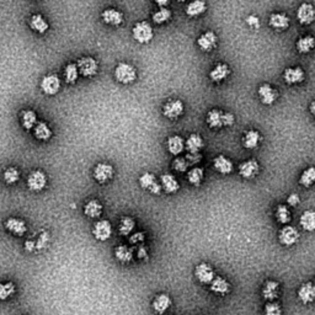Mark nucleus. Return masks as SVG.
<instances>
[{
	"mask_svg": "<svg viewBox=\"0 0 315 315\" xmlns=\"http://www.w3.org/2000/svg\"><path fill=\"white\" fill-rule=\"evenodd\" d=\"M5 228L9 233L16 235V236H23L27 232L26 223L19 218H9L5 222Z\"/></svg>",
	"mask_w": 315,
	"mask_h": 315,
	"instance_id": "20",
	"label": "nucleus"
},
{
	"mask_svg": "<svg viewBox=\"0 0 315 315\" xmlns=\"http://www.w3.org/2000/svg\"><path fill=\"white\" fill-rule=\"evenodd\" d=\"M217 36H215L214 32H212V31H207V32H205L203 35H201L200 37H198L197 40V45L198 47L201 48L202 51H205V52H210V51H213L215 48V46H217Z\"/></svg>",
	"mask_w": 315,
	"mask_h": 315,
	"instance_id": "19",
	"label": "nucleus"
},
{
	"mask_svg": "<svg viewBox=\"0 0 315 315\" xmlns=\"http://www.w3.org/2000/svg\"><path fill=\"white\" fill-rule=\"evenodd\" d=\"M134 227V219H132L131 217H125L121 219L120 225H118V232H120V234L123 235V236H128V235H131V233L133 232Z\"/></svg>",
	"mask_w": 315,
	"mask_h": 315,
	"instance_id": "41",
	"label": "nucleus"
},
{
	"mask_svg": "<svg viewBox=\"0 0 315 315\" xmlns=\"http://www.w3.org/2000/svg\"><path fill=\"white\" fill-rule=\"evenodd\" d=\"M3 179L8 185H14V184H16L20 180V171L16 168L5 169L3 173Z\"/></svg>",
	"mask_w": 315,
	"mask_h": 315,
	"instance_id": "44",
	"label": "nucleus"
},
{
	"mask_svg": "<svg viewBox=\"0 0 315 315\" xmlns=\"http://www.w3.org/2000/svg\"><path fill=\"white\" fill-rule=\"evenodd\" d=\"M314 285H315V283H314Z\"/></svg>",
	"mask_w": 315,
	"mask_h": 315,
	"instance_id": "57",
	"label": "nucleus"
},
{
	"mask_svg": "<svg viewBox=\"0 0 315 315\" xmlns=\"http://www.w3.org/2000/svg\"><path fill=\"white\" fill-rule=\"evenodd\" d=\"M132 35L138 43H149L153 40L154 32H153V28L149 23L140 21V23H137L134 25L132 30Z\"/></svg>",
	"mask_w": 315,
	"mask_h": 315,
	"instance_id": "3",
	"label": "nucleus"
},
{
	"mask_svg": "<svg viewBox=\"0 0 315 315\" xmlns=\"http://www.w3.org/2000/svg\"><path fill=\"white\" fill-rule=\"evenodd\" d=\"M166 144H168L169 153L175 155V157L180 155L184 152V149H185V140L180 135H171V137H169Z\"/></svg>",
	"mask_w": 315,
	"mask_h": 315,
	"instance_id": "31",
	"label": "nucleus"
},
{
	"mask_svg": "<svg viewBox=\"0 0 315 315\" xmlns=\"http://www.w3.org/2000/svg\"><path fill=\"white\" fill-rule=\"evenodd\" d=\"M116 80L121 84H131L137 79V72L133 65L128 63H120L115 69Z\"/></svg>",
	"mask_w": 315,
	"mask_h": 315,
	"instance_id": "2",
	"label": "nucleus"
},
{
	"mask_svg": "<svg viewBox=\"0 0 315 315\" xmlns=\"http://www.w3.org/2000/svg\"><path fill=\"white\" fill-rule=\"evenodd\" d=\"M161 181V188L165 191L166 193H176L179 190H180V184L179 181L174 178L170 174H164L160 178Z\"/></svg>",
	"mask_w": 315,
	"mask_h": 315,
	"instance_id": "28",
	"label": "nucleus"
},
{
	"mask_svg": "<svg viewBox=\"0 0 315 315\" xmlns=\"http://www.w3.org/2000/svg\"><path fill=\"white\" fill-rule=\"evenodd\" d=\"M276 219L280 224H287L290 220V212L287 206L280 205L276 210Z\"/></svg>",
	"mask_w": 315,
	"mask_h": 315,
	"instance_id": "46",
	"label": "nucleus"
},
{
	"mask_svg": "<svg viewBox=\"0 0 315 315\" xmlns=\"http://www.w3.org/2000/svg\"><path fill=\"white\" fill-rule=\"evenodd\" d=\"M299 224L305 232L315 230V210H305L299 219Z\"/></svg>",
	"mask_w": 315,
	"mask_h": 315,
	"instance_id": "33",
	"label": "nucleus"
},
{
	"mask_svg": "<svg viewBox=\"0 0 315 315\" xmlns=\"http://www.w3.org/2000/svg\"><path fill=\"white\" fill-rule=\"evenodd\" d=\"M28 25L35 32L40 33V35H43L50 30V24L46 21V19L41 14H35V15L31 16Z\"/></svg>",
	"mask_w": 315,
	"mask_h": 315,
	"instance_id": "23",
	"label": "nucleus"
},
{
	"mask_svg": "<svg viewBox=\"0 0 315 315\" xmlns=\"http://www.w3.org/2000/svg\"><path fill=\"white\" fill-rule=\"evenodd\" d=\"M158 5H159V6H161V8H164V6H165V5H168V1H158Z\"/></svg>",
	"mask_w": 315,
	"mask_h": 315,
	"instance_id": "56",
	"label": "nucleus"
},
{
	"mask_svg": "<svg viewBox=\"0 0 315 315\" xmlns=\"http://www.w3.org/2000/svg\"><path fill=\"white\" fill-rule=\"evenodd\" d=\"M171 304H173L171 298L169 297L168 294H165V293H161V294H158L157 297L154 298V300H153L152 303V307L153 310H154L157 314L163 315L164 313L171 307Z\"/></svg>",
	"mask_w": 315,
	"mask_h": 315,
	"instance_id": "18",
	"label": "nucleus"
},
{
	"mask_svg": "<svg viewBox=\"0 0 315 315\" xmlns=\"http://www.w3.org/2000/svg\"><path fill=\"white\" fill-rule=\"evenodd\" d=\"M16 292V287L13 282L0 283V300H8Z\"/></svg>",
	"mask_w": 315,
	"mask_h": 315,
	"instance_id": "42",
	"label": "nucleus"
},
{
	"mask_svg": "<svg viewBox=\"0 0 315 315\" xmlns=\"http://www.w3.org/2000/svg\"><path fill=\"white\" fill-rule=\"evenodd\" d=\"M170 19H171V11L169 10L168 8H160L157 13L153 14V21H154L155 24H158V25L168 23Z\"/></svg>",
	"mask_w": 315,
	"mask_h": 315,
	"instance_id": "45",
	"label": "nucleus"
},
{
	"mask_svg": "<svg viewBox=\"0 0 315 315\" xmlns=\"http://www.w3.org/2000/svg\"><path fill=\"white\" fill-rule=\"evenodd\" d=\"M298 299L303 304H312L315 302V285L313 282H305L298 289Z\"/></svg>",
	"mask_w": 315,
	"mask_h": 315,
	"instance_id": "14",
	"label": "nucleus"
},
{
	"mask_svg": "<svg viewBox=\"0 0 315 315\" xmlns=\"http://www.w3.org/2000/svg\"><path fill=\"white\" fill-rule=\"evenodd\" d=\"M262 298L267 302H276L280 297V283L277 281H266L261 290Z\"/></svg>",
	"mask_w": 315,
	"mask_h": 315,
	"instance_id": "15",
	"label": "nucleus"
},
{
	"mask_svg": "<svg viewBox=\"0 0 315 315\" xmlns=\"http://www.w3.org/2000/svg\"><path fill=\"white\" fill-rule=\"evenodd\" d=\"M137 256H138V258H139V259H147V258H148L147 248H145V246H139V248H138Z\"/></svg>",
	"mask_w": 315,
	"mask_h": 315,
	"instance_id": "53",
	"label": "nucleus"
},
{
	"mask_svg": "<svg viewBox=\"0 0 315 315\" xmlns=\"http://www.w3.org/2000/svg\"><path fill=\"white\" fill-rule=\"evenodd\" d=\"M259 98H260L261 103L263 105H272L276 100H277V91L273 89V86H271L270 84H262L260 85L258 90Z\"/></svg>",
	"mask_w": 315,
	"mask_h": 315,
	"instance_id": "17",
	"label": "nucleus"
},
{
	"mask_svg": "<svg viewBox=\"0 0 315 315\" xmlns=\"http://www.w3.org/2000/svg\"><path fill=\"white\" fill-rule=\"evenodd\" d=\"M309 111H310V113H312V115L314 116V118H315V101H313V103L310 104Z\"/></svg>",
	"mask_w": 315,
	"mask_h": 315,
	"instance_id": "55",
	"label": "nucleus"
},
{
	"mask_svg": "<svg viewBox=\"0 0 315 315\" xmlns=\"http://www.w3.org/2000/svg\"><path fill=\"white\" fill-rule=\"evenodd\" d=\"M246 24L253 28H259V26H260V20H259L258 16L250 15L246 18Z\"/></svg>",
	"mask_w": 315,
	"mask_h": 315,
	"instance_id": "50",
	"label": "nucleus"
},
{
	"mask_svg": "<svg viewBox=\"0 0 315 315\" xmlns=\"http://www.w3.org/2000/svg\"><path fill=\"white\" fill-rule=\"evenodd\" d=\"M210 287V290H212L214 294H218V295H227L228 293H230V289H232L230 283L228 282L225 278L217 277V276H215L214 280L212 281Z\"/></svg>",
	"mask_w": 315,
	"mask_h": 315,
	"instance_id": "24",
	"label": "nucleus"
},
{
	"mask_svg": "<svg viewBox=\"0 0 315 315\" xmlns=\"http://www.w3.org/2000/svg\"><path fill=\"white\" fill-rule=\"evenodd\" d=\"M93 234L95 236L96 240L99 241H106L111 238L112 235V225L108 220L101 219L95 223L93 229Z\"/></svg>",
	"mask_w": 315,
	"mask_h": 315,
	"instance_id": "8",
	"label": "nucleus"
},
{
	"mask_svg": "<svg viewBox=\"0 0 315 315\" xmlns=\"http://www.w3.org/2000/svg\"><path fill=\"white\" fill-rule=\"evenodd\" d=\"M21 125L26 131H30L35 128L37 125V115L33 110H25L21 112Z\"/></svg>",
	"mask_w": 315,
	"mask_h": 315,
	"instance_id": "35",
	"label": "nucleus"
},
{
	"mask_svg": "<svg viewBox=\"0 0 315 315\" xmlns=\"http://www.w3.org/2000/svg\"><path fill=\"white\" fill-rule=\"evenodd\" d=\"M203 176H205V171H203V169L193 168L188 171L187 180L191 185L200 186L201 183H202V180H203Z\"/></svg>",
	"mask_w": 315,
	"mask_h": 315,
	"instance_id": "43",
	"label": "nucleus"
},
{
	"mask_svg": "<svg viewBox=\"0 0 315 315\" xmlns=\"http://www.w3.org/2000/svg\"><path fill=\"white\" fill-rule=\"evenodd\" d=\"M207 9V5H206L205 1H201V0H197V1H192L187 5L186 8V14L190 18H196V16L203 14Z\"/></svg>",
	"mask_w": 315,
	"mask_h": 315,
	"instance_id": "38",
	"label": "nucleus"
},
{
	"mask_svg": "<svg viewBox=\"0 0 315 315\" xmlns=\"http://www.w3.org/2000/svg\"><path fill=\"white\" fill-rule=\"evenodd\" d=\"M103 205H101L100 201L98 200H90L89 202L85 203L84 206V214L89 218H93V219H96V218L101 217L103 214Z\"/></svg>",
	"mask_w": 315,
	"mask_h": 315,
	"instance_id": "26",
	"label": "nucleus"
},
{
	"mask_svg": "<svg viewBox=\"0 0 315 315\" xmlns=\"http://www.w3.org/2000/svg\"><path fill=\"white\" fill-rule=\"evenodd\" d=\"M139 185L143 190L149 191L153 195H160L161 185L157 181L155 176L150 173H144L139 178Z\"/></svg>",
	"mask_w": 315,
	"mask_h": 315,
	"instance_id": "11",
	"label": "nucleus"
},
{
	"mask_svg": "<svg viewBox=\"0 0 315 315\" xmlns=\"http://www.w3.org/2000/svg\"><path fill=\"white\" fill-rule=\"evenodd\" d=\"M263 315H283L282 307L277 302H267L263 310Z\"/></svg>",
	"mask_w": 315,
	"mask_h": 315,
	"instance_id": "47",
	"label": "nucleus"
},
{
	"mask_svg": "<svg viewBox=\"0 0 315 315\" xmlns=\"http://www.w3.org/2000/svg\"><path fill=\"white\" fill-rule=\"evenodd\" d=\"M184 113V104L180 100H169L163 106V115L169 120H178Z\"/></svg>",
	"mask_w": 315,
	"mask_h": 315,
	"instance_id": "12",
	"label": "nucleus"
},
{
	"mask_svg": "<svg viewBox=\"0 0 315 315\" xmlns=\"http://www.w3.org/2000/svg\"><path fill=\"white\" fill-rule=\"evenodd\" d=\"M115 175L112 165L107 163H99L94 169V179L99 184H106L111 180Z\"/></svg>",
	"mask_w": 315,
	"mask_h": 315,
	"instance_id": "9",
	"label": "nucleus"
},
{
	"mask_svg": "<svg viewBox=\"0 0 315 315\" xmlns=\"http://www.w3.org/2000/svg\"><path fill=\"white\" fill-rule=\"evenodd\" d=\"M260 166L256 160H248L244 161L239 165V174L244 179H254L259 174Z\"/></svg>",
	"mask_w": 315,
	"mask_h": 315,
	"instance_id": "21",
	"label": "nucleus"
},
{
	"mask_svg": "<svg viewBox=\"0 0 315 315\" xmlns=\"http://www.w3.org/2000/svg\"><path fill=\"white\" fill-rule=\"evenodd\" d=\"M104 23L107 25L118 26L123 23V14L118 11L117 9H106L101 14Z\"/></svg>",
	"mask_w": 315,
	"mask_h": 315,
	"instance_id": "22",
	"label": "nucleus"
},
{
	"mask_svg": "<svg viewBox=\"0 0 315 315\" xmlns=\"http://www.w3.org/2000/svg\"><path fill=\"white\" fill-rule=\"evenodd\" d=\"M305 73L302 68L295 67V68H287L283 73V79L288 85H295L299 84L304 80Z\"/></svg>",
	"mask_w": 315,
	"mask_h": 315,
	"instance_id": "16",
	"label": "nucleus"
},
{
	"mask_svg": "<svg viewBox=\"0 0 315 315\" xmlns=\"http://www.w3.org/2000/svg\"><path fill=\"white\" fill-rule=\"evenodd\" d=\"M201 158L202 157H201L200 153H196V154H188L185 159L187 160L188 165H190V164H197L198 161H201Z\"/></svg>",
	"mask_w": 315,
	"mask_h": 315,
	"instance_id": "52",
	"label": "nucleus"
},
{
	"mask_svg": "<svg viewBox=\"0 0 315 315\" xmlns=\"http://www.w3.org/2000/svg\"><path fill=\"white\" fill-rule=\"evenodd\" d=\"M213 166L218 173L223 174V175H228L233 171V163L224 155H218L213 160Z\"/></svg>",
	"mask_w": 315,
	"mask_h": 315,
	"instance_id": "27",
	"label": "nucleus"
},
{
	"mask_svg": "<svg viewBox=\"0 0 315 315\" xmlns=\"http://www.w3.org/2000/svg\"><path fill=\"white\" fill-rule=\"evenodd\" d=\"M299 184L304 187H310L315 184V166L305 169L299 178Z\"/></svg>",
	"mask_w": 315,
	"mask_h": 315,
	"instance_id": "40",
	"label": "nucleus"
},
{
	"mask_svg": "<svg viewBox=\"0 0 315 315\" xmlns=\"http://www.w3.org/2000/svg\"><path fill=\"white\" fill-rule=\"evenodd\" d=\"M195 277L201 285H210L215 278V272L212 266L207 262H201L195 268Z\"/></svg>",
	"mask_w": 315,
	"mask_h": 315,
	"instance_id": "5",
	"label": "nucleus"
},
{
	"mask_svg": "<svg viewBox=\"0 0 315 315\" xmlns=\"http://www.w3.org/2000/svg\"><path fill=\"white\" fill-rule=\"evenodd\" d=\"M203 144H205L203 138L197 133H193L185 142V149H187L188 154H196V153H200V150L203 148Z\"/></svg>",
	"mask_w": 315,
	"mask_h": 315,
	"instance_id": "29",
	"label": "nucleus"
},
{
	"mask_svg": "<svg viewBox=\"0 0 315 315\" xmlns=\"http://www.w3.org/2000/svg\"><path fill=\"white\" fill-rule=\"evenodd\" d=\"M78 77H79V69H78L77 63H69L65 65L64 69V78L67 84L77 83Z\"/></svg>",
	"mask_w": 315,
	"mask_h": 315,
	"instance_id": "39",
	"label": "nucleus"
},
{
	"mask_svg": "<svg viewBox=\"0 0 315 315\" xmlns=\"http://www.w3.org/2000/svg\"><path fill=\"white\" fill-rule=\"evenodd\" d=\"M144 239H145L144 233L138 232V233H134V234L131 235L130 243L132 244V245H137V244H142L143 241H144Z\"/></svg>",
	"mask_w": 315,
	"mask_h": 315,
	"instance_id": "49",
	"label": "nucleus"
},
{
	"mask_svg": "<svg viewBox=\"0 0 315 315\" xmlns=\"http://www.w3.org/2000/svg\"><path fill=\"white\" fill-rule=\"evenodd\" d=\"M315 47V38L313 36H304V37H300L299 40L297 41V51L302 54H305V53H309L310 51L314 50Z\"/></svg>",
	"mask_w": 315,
	"mask_h": 315,
	"instance_id": "36",
	"label": "nucleus"
},
{
	"mask_svg": "<svg viewBox=\"0 0 315 315\" xmlns=\"http://www.w3.org/2000/svg\"><path fill=\"white\" fill-rule=\"evenodd\" d=\"M297 19L302 25H310L315 20V9L312 4L304 3L298 8Z\"/></svg>",
	"mask_w": 315,
	"mask_h": 315,
	"instance_id": "13",
	"label": "nucleus"
},
{
	"mask_svg": "<svg viewBox=\"0 0 315 315\" xmlns=\"http://www.w3.org/2000/svg\"><path fill=\"white\" fill-rule=\"evenodd\" d=\"M41 90L48 96H53L59 93L60 79L57 74H47L42 78L40 84Z\"/></svg>",
	"mask_w": 315,
	"mask_h": 315,
	"instance_id": "4",
	"label": "nucleus"
},
{
	"mask_svg": "<svg viewBox=\"0 0 315 315\" xmlns=\"http://www.w3.org/2000/svg\"><path fill=\"white\" fill-rule=\"evenodd\" d=\"M234 123V115L229 112H222L219 110H212L207 113V125L210 128L229 127Z\"/></svg>",
	"mask_w": 315,
	"mask_h": 315,
	"instance_id": "1",
	"label": "nucleus"
},
{
	"mask_svg": "<svg viewBox=\"0 0 315 315\" xmlns=\"http://www.w3.org/2000/svg\"><path fill=\"white\" fill-rule=\"evenodd\" d=\"M33 246H35L33 241H26V250L32 251L33 250Z\"/></svg>",
	"mask_w": 315,
	"mask_h": 315,
	"instance_id": "54",
	"label": "nucleus"
},
{
	"mask_svg": "<svg viewBox=\"0 0 315 315\" xmlns=\"http://www.w3.org/2000/svg\"><path fill=\"white\" fill-rule=\"evenodd\" d=\"M115 258L122 263H128L133 259V250L126 245H120L115 249Z\"/></svg>",
	"mask_w": 315,
	"mask_h": 315,
	"instance_id": "37",
	"label": "nucleus"
},
{
	"mask_svg": "<svg viewBox=\"0 0 315 315\" xmlns=\"http://www.w3.org/2000/svg\"><path fill=\"white\" fill-rule=\"evenodd\" d=\"M261 142V135L258 131H248L245 133L243 138V144L244 147L248 148V149H255V148L259 147Z\"/></svg>",
	"mask_w": 315,
	"mask_h": 315,
	"instance_id": "34",
	"label": "nucleus"
},
{
	"mask_svg": "<svg viewBox=\"0 0 315 315\" xmlns=\"http://www.w3.org/2000/svg\"><path fill=\"white\" fill-rule=\"evenodd\" d=\"M47 185V176L42 170H35L28 175L27 186L33 192H40Z\"/></svg>",
	"mask_w": 315,
	"mask_h": 315,
	"instance_id": "7",
	"label": "nucleus"
},
{
	"mask_svg": "<svg viewBox=\"0 0 315 315\" xmlns=\"http://www.w3.org/2000/svg\"><path fill=\"white\" fill-rule=\"evenodd\" d=\"M77 65L78 69H79V74H81L83 77L91 78L98 74L99 64L96 62V59H94L93 57L80 58V59L78 60Z\"/></svg>",
	"mask_w": 315,
	"mask_h": 315,
	"instance_id": "6",
	"label": "nucleus"
},
{
	"mask_svg": "<svg viewBox=\"0 0 315 315\" xmlns=\"http://www.w3.org/2000/svg\"><path fill=\"white\" fill-rule=\"evenodd\" d=\"M173 168L178 173H185L188 168L187 160H186L185 158H176L175 160L173 161Z\"/></svg>",
	"mask_w": 315,
	"mask_h": 315,
	"instance_id": "48",
	"label": "nucleus"
},
{
	"mask_svg": "<svg viewBox=\"0 0 315 315\" xmlns=\"http://www.w3.org/2000/svg\"><path fill=\"white\" fill-rule=\"evenodd\" d=\"M230 74V69L227 64L224 63H219V64L215 65L210 73V80L214 81V83H220Z\"/></svg>",
	"mask_w": 315,
	"mask_h": 315,
	"instance_id": "30",
	"label": "nucleus"
},
{
	"mask_svg": "<svg viewBox=\"0 0 315 315\" xmlns=\"http://www.w3.org/2000/svg\"><path fill=\"white\" fill-rule=\"evenodd\" d=\"M278 240L282 245L285 246H292L299 240V233L295 228L286 225L278 233Z\"/></svg>",
	"mask_w": 315,
	"mask_h": 315,
	"instance_id": "10",
	"label": "nucleus"
},
{
	"mask_svg": "<svg viewBox=\"0 0 315 315\" xmlns=\"http://www.w3.org/2000/svg\"><path fill=\"white\" fill-rule=\"evenodd\" d=\"M33 133H35V137L38 140H42V142H47L52 138V130H51L47 123L42 122V121L37 122V125L33 128Z\"/></svg>",
	"mask_w": 315,
	"mask_h": 315,
	"instance_id": "32",
	"label": "nucleus"
},
{
	"mask_svg": "<svg viewBox=\"0 0 315 315\" xmlns=\"http://www.w3.org/2000/svg\"><path fill=\"white\" fill-rule=\"evenodd\" d=\"M287 203L290 206V207H295L300 203V198L297 193H292V195L288 196L287 198Z\"/></svg>",
	"mask_w": 315,
	"mask_h": 315,
	"instance_id": "51",
	"label": "nucleus"
},
{
	"mask_svg": "<svg viewBox=\"0 0 315 315\" xmlns=\"http://www.w3.org/2000/svg\"><path fill=\"white\" fill-rule=\"evenodd\" d=\"M268 25H270L272 28H275V30L283 31L289 26V19H288V16L283 13L272 14V15L270 16Z\"/></svg>",
	"mask_w": 315,
	"mask_h": 315,
	"instance_id": "25",
	"label": "nucleus"
}]
</instances>
